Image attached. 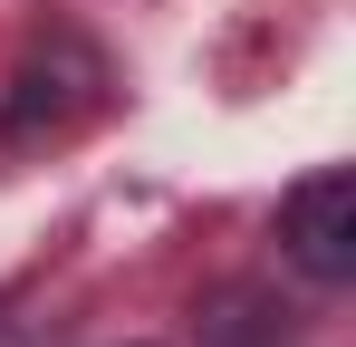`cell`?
<instances>
[{
  "mask_svg": "<svg viewBox=\"0 0 356 347\" xmlns=\"http://www.w3.org/2000/svg\"><path fill=\"white\" fill-rule=\"evenodd\" d=\"M280 251H289L298 280H318V289L356 280V174L347 164H318L280 193Z\"/></svg>",
  "mask_w": 356,
  "mask_h": 347,
  "instance_id": "cell-1",
  "label": "cell"
},
{
  "mask_svg": "<svg viewBox=\"0 0 356 347\" xmlns=\"http://www.w3.org/2000/svg\"><path fill=\"white\" fill-rule=\"evenodd\" d=\"M125 347H154V338H125Z\"/></svg>",
  "mask_w": 356,
  "mask_h": 347,
  "instance_id": "cell-2",
  "label": "cell"
}]
</instances>
